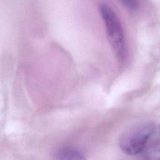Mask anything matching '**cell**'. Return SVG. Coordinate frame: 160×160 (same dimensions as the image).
I'll return each instance as SVG.
<instances>
[{
  "label": "cell",
  "mask_w": 160,
  "mask_h": 160,
  "mask_svg": "<svg viewBox=\"0 0 160 160\" xmlns=\"http://www.w3.org/2000/svg\"><path fill=\"white\" fill-rule=\"evenodd\" d=\"M99 9L108 41L118 61L122 62L126 56V46L121 22L116 14L108 6L101 4Z\"/></svg>",
  "instance_id": "obj_1"
},
{
  "label": "cell",
  "mask_w": 160,
  "mask_h": 160,
  "mask_svg": "<svg viewBox=\"0 0 160 160\" xmlns=\"http://www.w3.org/2000/svg\"><path fill=\"white\" fill-rule=\"evenodd\" d=\"M154 131L150 122H142L132 125L121 136L119 141L121 150L128 155H136L144 149Z\"/></svg>",
  "instance_id": "obj_2"
},
{
  "label": "cell",
  "mask_w": 160,
  "mask_h": 160,
  "mask_svg": "<svg viewBox=\"0 0 160 160\" xmlns=\"http://www.w3.org/2000/svg\"><path fill=\"white\" fill-rule=\"evenodd\" d=\"M56 160H86L79 151L71 148H63L55 154Z\"/></svg>",
  "instance_id": "obj_3"
},
{
  "label": "cell",
  "mask_w": 160,
  "mask_h": 160,
  "mask_svg": "<svg viewBox=\"0 0 160 160\" xmlns=\"http://www.w3.org/2000/svg\"><path fill=\"white\" fill-rule=\"evenodd\" d=\"M148 160H160V141L151 144L146 151Z\"/></svg>",
  "instance_id": "obj_4"
},
{
  "label": "cell",
  "mask_w": 160,
  "mask_h": 160,
  "mask_svg": "<svg viewBox=\"0 0 160 160\" xmlns=\"http://www.w3.org/2000/svg\"><path fill=\"white\" fill-rule=\"evenodd\" d=\"M121 3L128 8L135 9L138 6V0H119Z\"/></svg>",
  "instance_id": "obj_5"
}]
</instances>
